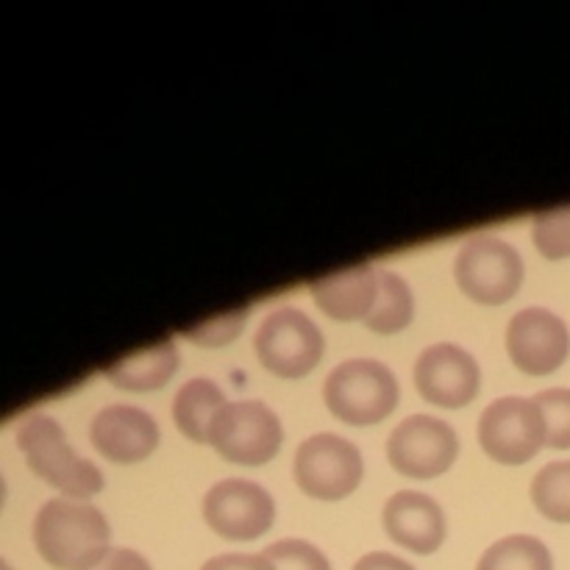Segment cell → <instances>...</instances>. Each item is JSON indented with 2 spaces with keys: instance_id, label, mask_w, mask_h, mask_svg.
I'll list each match as a JSON object with an SVG mask.
<instances>
[{
  "instance_id": "21",
  "label": "cell",
  "mask_w": 570,
  "mask_h": 570,
  "mask_svg": "<svg viewBox=\"0 0 570 570\" xmlns=\"http://www.w3.org/2000/svg\"><path fill=\"white\" fill-rule=\"evenodd\" d=\"M532 243L543 259H570V206L538 212L532 217Z\"/></svg>"
},
{
  "instance_id": "28",
  "label": "cell",
  "mask_w": 570,
  "mask_h": 570,
  "mask_svg": "<svg viewBox=\"0 0 570 570\" xmlns=\"http://www.w3.org/2000/svg\"><path fill=\"white\" fill-rule=\"evenodd\" d=\"M3 504H6V479L3 473H0V512H3Z\"/></svg>"
},
{
  "instance_id": "23",
  "label": "cell",
  "mask_w": 570,
  "mask_h": 570,
  "mask_svg": "<svg viewBox=\"0 0 570 570\" xmlns=\"http://www.w3.org/2000/svg\"><path fill=\"white\" fill-rule=\"evenodd\" d=\"M546 421V449L570 451V387H551L534 395Z\"/></svg>"
},
{
  "instance_id": "12",
  "label": "cell",
  "mask_w": 570,
  "mask_h": 570,
  "mask_svg": "<svg viewBox=\"0 0 570 570\" xmlns=\"http://www.w3.org/2000/svg\"><path fill=\"white\" fill-rule=\"evenodd\" d=\"M507 354L521 373L534 379L560 371L570 356V328L557 312L527 306L507 323Z\"/></svg>"
},
{
  "instance_id": "3",
  "label": "cell",
  "mask_w": 570,
  "mask_h": 570,
  "mask_svg": "<svg viewBox=\"0 0 570 570\" xmlns=\"http://www.w3.org/2000/svg\"><path fill=\"white\" fill-rule=\"evenodd\" d=\"M323 404L345 426H379L401 404V384L393 367L371 356H351L323 382Z\"/></svg>"
},
{
  "instance_id": "16",
  "label": "cell",
  "mask_w": 570,
  "mask_h": 570,
  "mask_svg": "<svg viewBox=\"0 0 570 570\" xmlns=\"http://www.w3.org/2000/svg\"><path fill=\"white\" fill-rule=\"evenodd\" d=\"M181 367V354H178L176 340H161V343L148 345L137 354L122 356L120 362L109 365L104 371L106 382L115 384L117 390L126 393H154L170 384Z\"/></svg>"
},
{
  "instance_id": "13",
  "label": "cell",
  "mask_w": 570,
  "mask_h": 570,
  "mask_svg": "<svg viewBox=\"0 0 570 570\" xmlns=\"http://www.w3.org/2000/svg\"><path fill=\"white\" fill-rule=\"evenodd\" d=\"M89 443L115 465H139L161 443L159 421L134 404H109L89 423Z\"/></svg>"
},
{
  "instance_id": "18",
  "label": "cell",
  "mask_w": 570,
  "mask_h": 570,
  "mask_svg": "<svg viewBox=\"0 0 570 570\" xmlns=\"http://www.w3.org/2000/svg\"><path fill=\"white\" fill-rule=\"evenodd\" d=\"M415 293H412L410 282L399 276L395 271L379 273V298L373 312L367 315L365 328L379 334V337H390V334H401L404 328L412 326L415 321Z\"/></svg>"
},
{
  "instance_id": "17",
  "label": "cell",
  "mask_w": 570,
  "mask_h": 570,
  "mask_svg": "<svg viewBox=\"0 0 570 570\" xmlns=\"http://www.w3.org/2000/svg\"><path fill=\"white\" fill-rule=\"evenodd\" d=\"M226 404V393H223L212 379L195 376L187 379V382L176 390L170 415L178 432H181L189 443L209 445L212 423H215V417L220 415V410Z\"/></svg>"
},
{
  "instance_id": "20",
  "label": "cell",
  "mask_w": 570,
  "mask_h": 570,
  "mask_svg": "<svg viewBox=\"0 0 570 570\" xmlns=\"http://www.w3.org/2000/svg\"><path fill=\"white\" fill-rule=\"evenodd\" d=\"M529 495L546 521L570 523V460H554L540 468Z\"/></svg>"
},
{
  "instance_id": "7",
  "label": "cell",
  "mask_w": 570,
  "mask_h": 570,
  "mask_svg": "<svg viewBox=\"0 0 570 570\" xmlns=\"http://www.w3.org/2000/svg\"><path fill=\"white\" fill-rule=\"evenodd\" d=\"M209 445L220 460L232 465L262 468L276 460L282 451V417L259 399L228 401L212 423Z\"/></svg>"
},
{
  "instance_id": "29",
  "label": "cell",
  "mask_w": 570,
  "mask_h": 570,
  "mask_svg": "<svg viewBox=\"0 0 570 570\" xmlns=\"http://www.w3.org/2000/svg\"><path fill=\"white\" fill-rule=\"evenodd\" d=\"M0 570H14V568H11V566H9V562H6V560H3V557H0Z\"/></svg>"
},
{
  "instance_id": "9",
  "label": "cell",
  "mask_w": 570,
  "mask_h": 570,
  "mask_svg": "<svg viewBox=\"0 0 570 570\" xmlns=\"http://www.w3.org/2000/svg\"><path fill=\"white\" fill-rule=\"evenodd\" d=\"M460 456V434L449 421L415 412L395 423L387 438V462L395 473L429 482L454 468Z\"/></svg>"
},
{
  "instance_id": "19",
  "label": "cell",
  "mask_w": 570,
  "mask_h": 570,
  "mask_svg": "<svg viewBox=\"0 0 570 570\" xmlns=\"http://www.w3.org/2000/svg\"><path fill=\"white\" fill-rule=\"evenodd\" d=\"M476 570H554V557L540 538L507 534L484 549Z\"/></svg>"
},
{
  "instance_id": "27",
  "label": "cell",
  "mask_w": 570,
  "mask_h": 570,
  "mask_svg": "<svg viewBox=\"0 0 570 570\" xmlns=\"http://www.w3.org/2000/svg\"><path fill=\"white\" fill-rule=\"evenodd\" d=\"M351 570H417L410 560L393 554V551H371V554L360 557Z\"/></svg>"
},
{
  "instance_id": "5",
  "label": "cell",
  "mask_w": 570,
  "mask_h": 570,
  "mask_svg": "<svg viewBox=\"0 0 570 570\" xmlns=\"http://www.w3.org/2000/svg\"><path fill=\"white\" fill-rule=\"evenodd\" d=\"M293 479L315 501H345L365 479V456L354 440L334 432H317L301 440L293 456Z\"/></svg>"
},
{
  "instance_id": "26",
  "label": "cell",
  "mask_w": 570,
  "mask_h": 570,
  "mask_svg": "<svg viewBox=\"0 0 570 570\" xmlns=\"http://www.w3.org/2000/svg\"><path fill=\"white\" fill-rule=\"evenodd\" d=\"M98 570H154L148 562V557L139 554L137 549H128V546H115V549L106 554V560L100 562Z\"/></svg>"
},
{
  "instance_id": "14",
  "label": "cell",
  "mask_w": 570,
  "mask_h": 570,
  "mask_svg": "<svg viewBox=\"0 0 570 570\" xmlns=\"http://www.w3.org/2000/svg\"><path fill=\"white\" fill-rule=\"evenodd\" d=\"M384 534L404 551L429 557L443 549L449 538V518L434 495L421 490H399L382 507Z\"/></svg>"
},
{
  "instance_id": "4",
  "label": "cell",
  "mask_w": 570,
  "mask_h": 570,
  "mask_svg": "<svg viewBox=\"0 0 570 570\" xmlns=\"http://www.w3.org/2000/svg\"><path fill=\"white\" fill-rule=\"evenodd\" d=\"M523 278L527 265L521 250L495 234H473L454 256V282L473 304H510L521 293Z\"/></svg>"
},
{
  "instance_id": "25",
  "label": "cell",
  "mask_w": 570,
  "mask_h": 570,
  "mask_svg": "<svg viewBox=\"0 0 570 570\" xmlns=\"http://www.w3.org/2000/svg\"><path fill=\"white\" fill-rule=\"evenodd\" d=\"M198 570H276L265 554H243V551H232V554L209 557Z\"/></svg>"
},
{
  "instance_id": "24",
  "label": "cell",
  "mask_w": 570,
  "mask_h": 570,
  "mask_svg": "<svg viewBox=\"0 0 570 570\" xmlns=\"http://www.w3.org/2000/svg\"><path fill=\"white\" fill-rule=\"evenodd\" d=\"M262 554L276 566V570H334L332 560L315 543L301 538L276 540Z\"/></svg>"
},
{
  "instance_id": "11",
  "label": "cell",
  "mask_w": 570,
  "mask_h": 570,
  "mask_svg": "<svg viewBox=\"0 0 570 570\" xmlns=\"http://www.w3.org/2000/svg\"><path fill=\"white\" fill-rule=\"evenodd\" d=\"M412 382L426 404L440 410H462L482 390V365L456 343H434L417 354Z\"/></svg>"
},
{
  "instance_id": "15",
  "label": "cell",
  "mask_w": 570,
  "mask_h": 570,
  "mask_svg": "<svg viewBox=\"0 0 570 570\" xmlns=\"http://www.w3.org/2000/svg\"><path fill=\"white\" fill-rule=\"evenodd\" d=\"M382 267L362 262L356 267L323 276L309 284V295L317 309L337 323H365L379 298Z\"/></svg>"
},
{
  "instance_id": "8",
  "label": "cell",
  "mask_w": 570,
  "mask_h": 570,
  "mask_svg": "<svg viewBox=\"0 0 570 570\" xmlns=\"http://www.w3.org/2000/svg\"><path fill=\"white\" fill-rule=\"evenodd\" d=\"M476 438L495 465L521 468L546 449L543 412L523 395L495 399L479 415Z\"/></svg>"
},
{
  "instance_id": "6",
  "label": "cell",
  "mask_w": 570,
  "mask_h": 570,
  "mask_svg": "<svg viewBox=\"0 0 570 570\" xmlns=\"http://www.w3.org/2000/svg\"><path fill=\"white\" fill-rule=\"evenodd\" d=\"M259 365L276 379L298 382L309 376L326 356V337L321 326L298 306H278L254 334Z\"/></svg>"
},
{
  "instance_id": "2",
  "label": "cell",
  "mask_w": 570,
  "mask_h": 570,
  "mask_svg": "<svg viewBox=\"0 0 570 570\" xmlns=\"http://www.w3.org/2000/svg\"><path fill=\"white\" fill-rule=\"evenodd\" d=\"M14 440L33 476L59 490L61 499L89 501L104 490V471L72 449L65 429L53 415H45V412L26 415L17 426Z\"/></svg>"
},
{
  "instance_id": "22",
  "label": "cell",
  "mask_w": 570,
  "mask_h": 570,
  "mask_svg": "<svg viewBox=\"0 0 570 570\" xmlns=\"http://www.w3.org/2000/svg\"><path fill=\"white\" fill-rule=\"evenodd\" d=\"M250 321V306H239V309L226 312V315H217L212 321L195 323V326L181 328V337L187 343L200 345V348H226L232 345L239 334L245 332Z\"/></svg>"
},
{
  "instance_id": "1",
  "label": "cell",
  "mask_w": 570,
  "mask_h": 570,
  "mask_svg": "<svg viewBox=\"0 0 570 570\" xmlns=\"http://www.w3.org/2000/svg\"><path fill=\"white\" fill-rule=\"evenodd\" d=\"M33 549L56 570H98L115 546L111 523L89 501L50 499L33 515Z\"/></svg>"
},
{
  "instance_id": "10",
  "label": "cell",
  "mask_w": 570,
  "mask_h": 570,
  "mask_svg": "<svg viewBox=\"0 0 570 570\" xmlns=\"http://www.w3.org/2000/svg\"><path fill=\"white\" fill-rule=\"evenodd\" d=\"M204 521L228 543H254L276 523V499L254 479L232 476L212 484L204 495Z\"/></svg>"
}]
</instances>
